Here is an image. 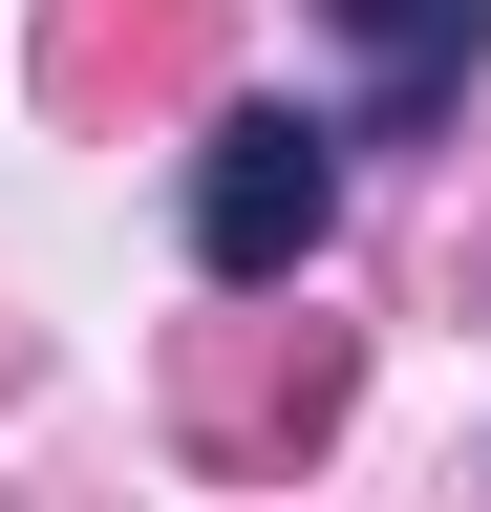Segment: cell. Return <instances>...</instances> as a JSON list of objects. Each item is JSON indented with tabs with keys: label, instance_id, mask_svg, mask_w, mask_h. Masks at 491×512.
I'll return each mask as SVG.
<instances>
[{
	"label": "cell",
	"instance_id": "6da1fadb",
	"mask_svg": "<svg viewBox=\"0 0 491 512\" xmlns=\"http://www.w3.org/2000/svg\"><path fill=\"white\" fill-rule=\"evenodd\" d=\"M321 214H342V128H321V107H214V150H193V256H214V278H235V299L299 278Z\"/></svg>",
	"mask_w": 491,
	"mask_h": 512
},
{
	"label": "cell",
	"instance_id": "7a4b0ae2",
	"mask_svg": "<svg viewBox=\"0 0 491 512\" xmlns=\"http://www.w3.org/2000/svg\"><path fill=\"white\" fill-rule=\"evenodd\" d=\"M321 22L363 43V128H449L491 64V0H321Z\"/></svg>",
	"mask_w": 491,
	"mask_h": 512
}]
</instances>
